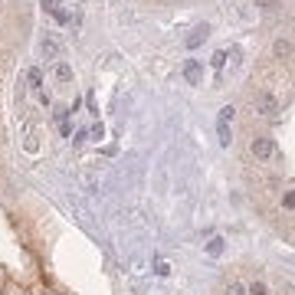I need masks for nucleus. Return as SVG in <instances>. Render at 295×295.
Returning a JSON list of instances; mask_svg holds the SVG:
<instances>
[{
  "instance_id": "obj_1",
  "label": "nucleus",
  "mask_w": 295,
  "mask_h": 295,
  "mask_svg": "<svg viewBox=\"0 0 295 295\" xmlns=\"http://www.w3.org/2000/svg\"><path fill=\"white\" fill-rule=\"evenodd\" d=\"M253 105H256V112H259L263 118H279V112H282L279 99H276L272 92H266V89H263V92H256V95H253Z\"/></svg>"
},
{
  "instance_id": "obj_2",
  "label": "nucleus",
  "mask_w": 295,
  "mask_h": 295,
  "mask_svg": "<svg viewBox=\"0 0 295 295\" xmlns=\"http://www.w3.org/2000/svg\"><path fill=\"white\" fill-rule=\"evenodd\" d=\"M249 151H253V157H256V161H269V157L276 154V141L266 138V135H259V138H253Z\"/></svg>"
},
{
  "instance_id": "obj_3",
  "label": "nucleus",
  "mask_w": 295,
  "mask_h": 295,
  "mask_svg": "<svg viewBox=\"0 0 295 295\" xmlns=\"http://www.w3.org/2000/svg\"><path fill=\"white\" fill-rule=\"evenodd\" d=\"M184 79L190 82V86H200V82H203V66L197 59H187L184 62Z\"/></svg>"
},
{
  "instance_id": "obj_4",
  "label": "nucleus",
  "mask_w": 295,
  "mask_h": 295,
  "mask_svg": "<svg viewBox=\"0 0 295 295\" xmlns=\"http://www.w3.org/2000/svg\"><path fill=\"white\" fill-rule=\"evenodd\" d=\"M207 33H210V26H207V23H203V26H197V30L190 33V36H187V46H190V49H197V46L203 43V39H207Z\"/></svg>"
},
{
  "instance_id": "obj_5",
  "label": "nucleus",
  "mask_w": 295,
  "mask_h": 295,
  "mask_svg": "<svg viewBox=\"0 0 295 295\" xmlns=\"http://www.w3.org/2000/svg\"><path fill=\"white\" fill-rule=\"evenodd\" d=\"M217 135H220V145L230 148V141H233V132H230V125H226V122H217Z\"/></svg>"
},
{
  "instance_id": "obj_6",
  "label": "nucleus",
  "mask_w": 295,
  "mask_h": 295,
  "mask_svg": "<svg viewBox=\"0 0 295 295\" xmlns=\"http://www.w3.org/2000/svg\"><path fill=\"white\" fill-rule=\"evenodd\" d=\"M276 56H279V59H289V56H292V46H289V39H276Z\"/></svg>"
},
{
  "instance_id": "obj_7",
  "label": "nucleus",
  "mask_w": 295,
  "mask_h": 295,
  "mask_svg": "<svg viewBox=\"0 0 295 295\" xmlns=\"http://www.w3.org/2000/svg\"><path fill=\"white\" fill-rule=\"evenodd\" d=\"M43 56L56 59V56H59V43H56V39H46V43H43Z\"/></svg>"
},
{
  "instance_id": "obj_8",
  "label": "nucleus",
  "mask_w": 295,
  "mask_h": 295,
  "mask_svg": "<svg viewBox=\"0 0 295 295\" xmlns=\"http://www.w3.org/2000/svg\"><path fill=\"white\" fill-rule=\"evenodd\" d=\"M56 79H59V82H69V79H72V69L66 66V62H59V66H56Z\"/></svg>"
},
{
  "instance_id": "obj_9",
  "label": "nucleus",
  "mask_w": 295,
  "mask_h": 295,
  "mask_svg": "<svg viewBox=\"0 0 295 295\" xmlns=\"http://www.w3.org/2000/svg\"><path fill=\"white\" fill-rule=\"evenodd\" d=\"M207 253H210V256H220V253H223V240H210L207 243Z\"/></svg>"
},
{
  "instance_id": "obj_10",
  "label": "nucleus",
  "mask_w": 295,
  "mask_h": 295,
  "mask_svg": "<svg viewBox=\"0 0 295 295\" xmlns=\"http://www.w3.org/2000/svg\"><path fill=\"white\" fill-rule=\"evenodd\" d=\"M210 62H213V69H223V66H226V53H223V49H217Z\"/></svg>"
},
{
  "instance_id": "obj_11",
  "label": "nucleus",
  "mask_w": 295,
  "mask_h": 295,
  "mask_svg": "<svg viewBox=\"0 0 295 295\" xmlns=\"http://www.w3.org/2000/svg\"><path fill=\"white\" fill-rule=\"evenodd\" d=\"M30 86H33V89L43 86V72H39V69H30Z\"/></svg>"
},
{
  "instance_id": "obj_12",
  "label": "nucleus",
  "mask_w": 295,
  "mask_h": 295,
  "mask_svg": "<svg viewBox=\"0 0 295 295\" xmlns=\"http://www.w3.org/2000/svg\"><path fill=\"white\" fill-rule=\"evenodd\" d=\"M246 292H249V295H266V286H263V282H253Z\"/></svg>"
},
{
  "instance_id": "obj_13",
  "label": "nucleus",
  "mask_w": 295,
  "mask_h": 295,
  "mask_svg": "<svg viewBox=\"0 0 295 295\" xmlns=\"http://www.w3.org/2000/svg\"><path fill=\"white\" fill-rule=\"evenodd\" d=\"M220 122H226V125L233 122V109H230V105H226V109H220Z\"/></svg>"
},
{
  "instance_id": "obj_14",
  "label": "nucleus",
  "mask_w": 295,
  "mask_h": 295,
  "mask_svg": "<svg viewBox=\"0 0 295 295\" xmlns=\"http://www.w3.org/2000/svg\"><path fill=\"white\" fill-rule=\"evenodd\" d=\"M226 295H246V289H243V286H240V282H233V286L226 289Z\"/></svg>"
},
{
  "instance_id": "obj_15",
  "label": "nucleus",
  "mask_w": 295,
  "mask_h": 295,
  "mask_svg": "<svg viewBox=\"0 0 295 295\" xmlns=\"http://www.w3.org/2000/svg\"><path fill=\"white\" fill-rule=\"evenodd\" d=\"M256 7H263V10H272V7H276V0H256Z\"/></svg>"
},
{
  "instance_id": "obj_16",
  "label": "nucleus",
  "mask_w": 295,
  "mask_h": 295,
  "mask_svg": "<svg viewBox=\"0 0 295 295\" xmlns=\"http://www.w3.org/2000/svg\"><path fill=\"white\" fill-rule=\"evenodd\" d=\"M39 3H43L46 10H56V0H39Z\"/></svg>"
}]
</instances>
